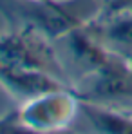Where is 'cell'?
<instances>
[{
  "label": "cell",
  "mask_w": 132,
  "mask_h": 134,
  "mask_svg": "<svg viewBox=\"0 0 132 134\" xmlns=\"http://www.w3.org/2000/svg\"><path fill=\"white\" fill-rule=\"evenodd\" d=\"M92 0H0V13L16 29H29L60 40L82 27Z\"/></svg>",
  "instance_id": "6da1fadb"
},
{
  "label": "cell",
  "mask_w": 132,
  "mask_h": 134,
  "mask_svg": "<svg viewBox=\"0 0 132 134\" xmlns=\"http://www.w3.org/2000/svg\"><path fill=\"white\" fill-rule=\"evenodd\" d=\"M0 62L42 71L56 76L64 83L67 82V72L58 60L54 47L49 44V38L29 29H15L13 33L0 36Z\"/></svg>",
  "instance_id": "7a4b0ae2"
},
{
  "label": "cell",
  "mask_w": 132,
  "mask_h": 134,
  "mask_svg": "<svg viewBox=\"0 0 132 134\" xmlns=\"http://www.w3.org/2000/svg\"><path fill=\"white\" fill-rule=\"evenodd\" d=\"M76 111L74 96L67 89L42 94L25 102L20 111V120L29 131H54L65 127Z\"/></svg>",
  "instance_id": "3957f363"
},
{
  "label": "cell",
  "mask_w": 132,
  "mask_h": 134,
  "mask_svg": "<svg viewBox=\"0 0 132 134\" xmlns=\"http://www.w3.org/2000/svg\"><path fill=\"white\" fill-rule=\"evenodd\" d=\"M0 85H4L16 98H22L24 102H31L53 91L67 89V83H64L53 74L16 65H7L2 62H0Z\"/></svg>",
  "instance_id": "277c9868"
},
{
  "label": "cell",
  "mask_w": 132,
  "mask_h": 134,
  "mask_svg": "<svg viewBox=\"0 0 132 134\" xmlns=\"http://www.w3.org/2000/svg\"><path fill=\"white\" fill-rule=\"evenodd\" d=\"M83 112L90 120V123L103 132H121V134H132V121L127 118L114 114L110 111H103L100 107H92V105H83Z\"/></svg>",
  "instance_id": "5b68a950"
},
{
  "label": "cell",
  "mask_w": 132,
  "mask_h": 134,
  "mask_svg": "<svg viewBox=\"0 0 132 134\" xmlns=\"http://www.w3.org/2000/svg\"><path fill=\"white\" fill-rule=\"evenodd\" d=\"M105 36L112 44H118L121 47H132V16L110 22L105 29Z\"/></svg>",
  "instance_id": "8992f818"
},
{
  "label": "cell",
  "mask_w": 132,
  "mask_h": 134,
  "mask_svg": "<svg viewBox=\"0 0 132 134\" xmlns=\"http://www.w3.org/2000/svg\"><path fill=\"white\" fill-rule=\"evenodd\" d=\"M107 13H119L121 9L132 7V0H101Z\"/></svg>",
  "instance_id": "52a82bcc"
},
{
  "label": "cell",
  "mask_w": 132,
  "mask_h": 134,
  "mask_svg": "<svg viewBox=\"0 0 132 134\" xmlns=\"http://www.w3.org/2000/svg\"><path fill=\"white\" fill-rule=\"evenodd\" d=\"M130 76H132V71H130Z\"/></svg>",
  "instance_id": "ba28073f"
}]
</instances>
